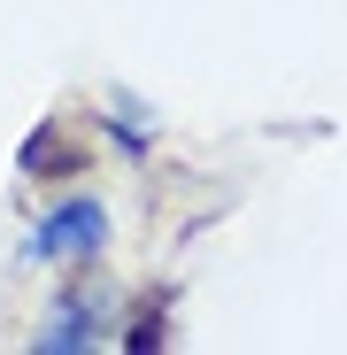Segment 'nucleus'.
Listing matches in <instances>:
<instances>
[{
	"instance_id": "nucleus-1",
	"label": "nucleus",
	"mask_w": 347,
	"mask_h": 355,
	"mask_svg": "<svg viewBox=\"0 0 347 355\" xmlns=\"http://www.w3.org/2000/svg\"><path fill=\"white\" fill-rule=\"evenodd\" d=\"M100 240H108V216H100L93 201H62V209L31 232V255H46V263H54V255H93Z\"/></svg>"
},
{
	"instance_id": "nucleus-2",
	"label": "nucleus",
	"mask_w": 347,
	"mask_h": 355,
	"mask_svg": "<svg viewBox=\"0 0 347 355\" xmlns=\"http://www.w3.org/2000/svg\"><path fill=\"white\" fill-rule=\"evenodd\" d=\"M78 162H85V155H78L62 132H54V124L31 132V147H24V170H39V178H62V170H78Z\"/></svg>"
}]
</instances>
